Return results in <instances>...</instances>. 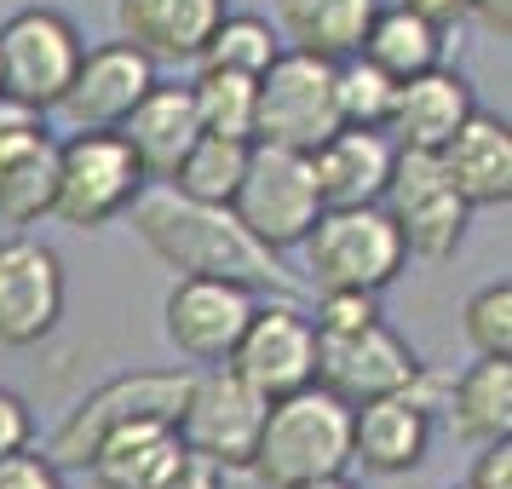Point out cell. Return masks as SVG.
Returning a JSON list of instances; mask_svg holds the SVG:
<instances>
[{
  "instance_id": "6da1fadb",
  "label": "cell",
  "mask_w": 512,
  "mask_h": 489,
  "mask_svg": "<svg viewBox=\"0 0 512 489\" xmlns=\"http://www.w3.org/2000/svg\"><path fill=\"white\" fill-rule=\"evenodd\" d=\"M127 213H133L139 242L162 259L167 271H179V277H225V282L254 288V294L300 300V282L282 271V259L265 242H254V236L236 225L231 208L190 202L173 185H144L139 202Z\"/></svg>"
},
{
  "instance_id": "7a4b0ae2",
  "label": "cell",
  "mask_w": 512,
  "mask_h": 489,
  "mask_svg": "<svg viewBox=\"0 0 512 489\" xmlns=\"http://www.w3.org/2000/svg\"><path fill=\"white\" fill-rule=\"evenodd\" d=\"M351 466V409L317 380L288 397L265 403V426L254 443V472L265 489L300 484V478H323V472H346Z\"/></svg>"
},
{
  "instance_id": "3957f363",
  "label": "cell",
  "mask_w": 512,
  "mask_h": 489,
  "mask_svg": "<svg viewBox=\"0 0 512 489\" xmlns=\"http://www.w3.org/2000/svg\"><path fill=\"white\" fill-rule=\"evenodd\" d=\"M300 248H305V277H311L317 294H334V288L386 294L403 277V265H409V248H403L392 213L380 208V202L323 208Z\"/></svg>"
},
{
  "instance_id": "277c9868",
  "label": "cell",
  "mask_w": 512,
  "mask_h": 489,
  "mask_svg": "<svg viewBox=\"0 0 512 489\" xmlns=\"http://www.w3.org/2000/svg\"><path fill=\"white\" fill-rule=\"evenodd\" d=\"M144 185L150 179L116 127H75L70 139H58V185L47 219L70 231H104L139 202Z\"/></svg>"
},
{
  "instance_id": "5b68a950",
  "label": "cell",
  "mask_w": 512,
  "mask_h": 489,
  "mask_svg": "<svg viewBox=\"0 0 512 489\" xmlns=\"http://www.w3.org/2000/svg\"><path fill=\"white\" fill-rule=\"evenodd\" d=\"M190 374L196 369H127V374H116V380L93 386L70 415L58 420L47 455L58 466H87V455H93L116 426H133V420H179L185 392H190Z\"/></svg>"
},
{
  "instance_id": "8992f818",
  "label": "cell",
  "mask_w": 512,
  "mask_h": 489,
  "mask_svg": "<svg viewBox=\"0 0 512 489\" xmlns=\"http://www.w3.org/2000/svg\"><path fill=\"white\" fill-rule=\"evenodd\" d=\"M231 213H236V225L254 236V242H265L271 254L300 248L305 231L323 213V196H317V179H311L305 150L248 144V167H242V185L231 196Z\"/></svg>"
},
{
  "instance_id": "52a82bcc",
  "label": "cell",
  "mask_w": 512,
  "mask_h": 489,
  "mask_svg": "<svg viewBox=\"0 0 512 489\" xmlns=\"http://www.w3.org/2000/svg\"><path fill=\"white\" fill-rule=\"evenodd\" d=\"M81 29L75 18L52 12V6H24L0 24V98L24 104L35 116H52L75 81L81 64Z\"/></svg>"
},
{
  "instance_id": "ba28073f",
  "label": "cell",
  "mask_w": 512,
  "mask_h": 489,
  "mask_svg": "<svg viewBox=\"0 0 512 489\" xmlns=\"http://www.w3.org/2000/svg\"><path fill=\"white\" fill-rule=\"evenodd\" d=\"M340 127L334 104V64L317 52L282 47L254 81V144L317 150Z\"/></svg>"
},
{
  "instance_id": "9c48e42d",
  "label": "cell",
  "mask_w": 512,
  "mask_h": 489,
  "mask_svg": "<svg viewBox=\"0 0 512 489\" xmlns=\"http://www.w3.org/2000/svg\"><path fill=\"white\" fill-rule=\"evenodd\" d=\"M380 208L392 213L397 236L415 259H449L466 242V225H472L466 196L449 185V173L432 150H397L392 179L380 190Z\"/></svg>"
},
{
  "instance_id": "30bf717a",
  "label": "cell",
  "mask_w": 512,
  "mask_h": 489,
  "mask_svg": "<svg viewBox=\"0 0 512 489\" xmlns=\"http://www.w3.org/2000/svg\"><path fill=\"white\" fill-rule=\"evenodd\" d=\"M420 380H426L420 351L386 317H369V323L340 328V334H317V386L334 392L346 409L369 403V397L409 392Z\"/></svg>"
},
{
  "instance_id": "8fae6325",
  "label": "cell",
  "mask_w": 512,
  "mask_h": 489,
  "mask_svg": "<svg viewBox=\"0 0 512 489\" xmlns=\"http://www.w3.org/2000/svg\"><path fill=\"white\" fill-rule=\"evenodd\" d=\"M173 426H179V443L190 455L225 466V472H248L259 426H265V397L242 374L225 369V363L219 369H196L190 374V392H185V409H179Z\"/></svg>"
},
{
  "instance_id": "7c38bea8",
  "label": "cell",
  "mask_w": 512,
  "mask_h": 489,
  "mask_svg": "<svg viewBox=\"0 0 512 489\" xmlns=\"http://www.w3.org/2000/svg\"><path fill=\"white\" fill-rule=\"evenodd\" d=\"M231 374H242L265 403L271 397H288L317 380V328H311V311L300 300H282V294H265L254 305V317L236 340Z\"/></svg>"
},
{
  "instance_id": "4fadbf2b",
  "label": "cell",
  "mask_w": 512,
  "mask_h": 489,
  "mask_svg": "<svg viewBox=\"0 0 512 489\" xmlns=\"http://www.w3.org/2000/svg\"><path fill=\"white\" fill-rule=\"evenodd\" d=\"M259 300L265 294L242 288V282H225V277H173V288L162 300V328L185 363L219 369V363H231V351Z\"/></svg>"
},
{
  "instance_id": "5bb4252c",
  "label": "cell",
  "mask_w": 512,
  "mask_h": 489,
  "mask_svg": "<svg viewBox=\"0 0 512 489\" xmlns=\"http://www.w3.org/2000/svg\"><path fill=\"white\" fill-rule=\"evenodd\" d=\"M64 259L35 236L0 242V346L29 351L64 323Z\"/></svg>"
},
{
  "instance_id": "9a60e30c",
  "label": "cell",
  "mask_w": 512,
  "mask_h": 489,
  "mask_svg": "<svg viewBox=\"0 0 512 489\" xmlns=\"http://www.w3.org/2000/svg\"><path fill=\"white\" fill-rule=\"evenodd\" d=\"M58 185V139L47 133V116L0 98V219L35 225L52 213Z\"/></svg>"
},
{
  "instance_id": "2e32d148",
  "label": "cell",
  "mask_w": 512,
  "mask_h": 489,
  "mask_svg": "<svg viewBox=\"0 0 512 489\" xmlns=\"http://www.w3.org/2000/svg\"><path fill=\"white\" fill-rule=\"evenodd\" d=\"M432 449V403H426V380L409 392L369 397L351 409V461L374 472V478H403L415 472Z\"/></svg>"
},
{
  "instance_id": "e0dca14e",
  "label": "cell",
  "mask_w": 512,
  "mask_h": 489,
  "mask_svg": "<svg viewBox=\"0 0 512 489\" xmlns=\"http://www.w3.org/2000/svg\"><path fill=\"white\" fill-rule=\"evenodd\" d=\"M150 87H156V58H144L133 41H104V47L81 52L75 81H70V93H64L58 110H64L75 127H121L127 110H133Z\"/></svg>"
},
{
  "instance_id": "ac0fdd59",
  "label": "cell",
  "mask_w": 512,
  "mask_h": 489,
  "mask_svg": "<svg viewBox=\"0 0 512 489\" xmlns=\"http://www.w3.org/2000/svg\"><path fill=\"white\" fill-rule=\"evenodd\" d=\"M478 110L472 98V81L449 64H432V70L397 81V98H392V116H386V139L397 150H432L438 156L449 133L461 127L466 116Z\"/></svg>"
},
{
  "instance_id": "d6986e66",
  "label": "cell",
  "mask_w": 512,
  "mask_h": 489,
  "mask_svg": "<svg viewBox=\"0 0 512 489\" xmlns=\"http://www.w3.org/2000/svg\"><path fill=\"white\" fill-rule=\"evenodd\" d=\"M392 156H397V144L386 139V127H334L317 150H305L323 208L380 202V190L392 179Z\"/></svg>"
},
{
  "instance_id": "ffe728a7",
  "label": "cell",
  "mask_w": 512,
  "mask_h": 489,
  "mask_svg": "<svg viewBox=\"0 0 512 489\" xmlns=\"http://www.w3.org/2000/svg\"><path fill=\"white\" fill-rule=\"evenodd\" d=\"M449 185L466 196V208H507L512 202V121L472 110L438 150Z\"/></svg>"
},
{
  "instance_id": "44dd1931",
  "label": "cell",
  "mask_w": 512,
  "mask_h": 489,
  "mask_svg": "<svg viewBox=\"0 0 512 489\" xmlns=\"http://www.w3.org/2000/svg\"><path fill=\"white\" fill-rule=\"evenodd\" d=\"M225 12L231 0H116L121 41H133L156 64H196Z\"/></svg>"
},
{
  "instance_id": "7402d4cb",
  "label": "cell",
  "mask_w": 512,
  "mask_h": 489,
  "mask_svg": "<svg viewBox=\"0 0 512 489\" xmlns=\"http://www.w3.org/2000/svg\"><path fill=\"white\" fill-rule=\"evenodd\" d=\"M127 150H133V162L144 167V179L150 185H167V173L185 162V150L202 139V121H196V98L190 87H167L162 75H156V87L127 110V121L116 127Z\"/></svg>"
},
{
  "instance_id": "603a6c76",
  "label": "cell",
  "mask_w": 512,
  "mask_h": 489,
  "mask_svg": "<svg viewBox=\"0 0 512 489\" xmlns=\"http://www.w3.org/2000/svg\"><path fill=\"white\" fill-rule=\"evenodd\" d=\"M179 461H185V443L173 420H133L98 443L81 472H93L98 489H162Z\"/></svg>"
},
{
  "instance_id": "cb8c5ba5",
  "label": "cell",
  "mask_w": 512,
  "mask_h": 489,
  "mask_svg": "<svg viewBox=\"0 0 512 489\" xmlns=\"http://www.w3.org/2000/svg\"><path fill=\"white\" fill-rule=\"evenodd\" d=\"M443 420L461 443L512 438V357H478L443 386Z\"/></svg>"
},
{
  "instance_id": "d4e9b609",
  "label": "cell",
  "mask_w": 512,
  "mask_h": 489,
  "mask_svg": "<svg viewBox=\"0 0 512 489\" xmlns=\"http://www.w3.org/2000/svg\"><path fill=\"white\" fill-rule=\"evenodd\" d=\"M386 0H277V18H282V41L300 52H317L328 64H340L363 47L374 12Z\"/></svg>"
},
{
  "instance_id": "484cf974",
  "label": "cell",
  "mask_w": 512,
  "mask_h": 489,
  "mask_svg": "<svg viewBox=\"0 0 512 489\" xmlns=\"http://www.w3.org/2000/svg\"><path fill=\"white\" fill-rule=\"evenodd\" d=\"M357 52L369 58L374 70H386L392 81H409V75L443 64V29L426 24L420 12H409L397 0V6H380L374 12V24H369V35H363Z\"/></svg>"
},
{
  "instance_id": "4316f807",
  "label": "cell",
  "mask_w": 512,
  "mask_h": 489,
  "mask_svg": "<svg viewBox=\"0 0 512 489\" xmlns=\"http://www.w3.org/2000/svg\"><path fill=\"white\" fill-rule=\"evenodd\" d=\"M242 167H248V144L242 139H202L185 150V162L167 173V185L190 196V202H213V208H231L236 185H242Z\"/></svg>"
},
{
  "instance_id": "83f0119b",
  "label": "cell",
  "mask_w": 512,
  "mask_h": 489,
  "mask_svg": "<svg viewBox=\"0 0 512 489\" xmlns=\"http://www.w3.org/2000/svg\"><path fill=\"white\" fill-rule=\"evenodd\" d=\"M254 81H259V75L196 70L190 98H196V121H202V133L254 144Z\"/></svg>"
},
{
  "instance_id": "f1b7e54d",
  "label": "cell",
  "mask_w": 512,
  "mask_h": 489,
  "mask_svg": "<svg viewBox=\"0 0 512 489\" xmlns=\"http://www.w3.org/2000/svg\"><path fill=\"white\" fill-rule=\"evenodd\" d=\"M282 52V35L254 12H225L208 47L196 52V70H231V75H259Z\"/></svg>"
},
{
  "instance_id": "f546056e",
  "label": "cell",
  "mask_w": 512,
  "mask_h": 489,
  "mask_svg": "<svg viewBox=\"0 0 512 489\" xmlns=\"http://www.w3.org/2000/svg\"><path fill=\"white\" fill-rule=\"evenodd\" d=\"M397 81L386 70H374L363 52H351L334 64V104H340V127H386L392 116Z\"/></svg>"
},
{
  "instance_id": "4dcf8cb0",
  "label": "cell",
  "mask_w": 512,
  "mask_h": 489,
  "mask_svg": "<svg viewBox=\"0 0 512 489\" xmlns=\"http://www.w3.org/2000/svg\"><path fill=\"white\" fill-rule=\"evenodd\" d=\"M461 328L478 357H512V282L501 277V282H489V288H478L466 300Z\"/></svg>"
},
{
  "instance_id": "1f68e13d",
  "label": "cell",
  "mask_w": 512,
  "mask_h": 489,
  "mask_svg": "<svg viewBox=\"0 0 512 489\" xmlns=\"http://www.w3.org/2000/svg\"><path fill=\"white\" fill-rule=\"evenodd\" d=\"M0 489H64V466L47 449H12L0 455Z\"/></svg>"
},
{
  "instance_id": "d6a6232c",
  "label": "cell",
  "mask_w": 512,
  "mask_h": 489,
  "mask_svg": "<svg viewBox=\"0 0 512 489\" xmlns=\"http://www.w3.org/2000/svg\"><path fill=\"white\" fill-rule=\"evenodd\" d=\"M466 489H512V438L478 443V461H472Z\"/></svg>"
},
{
  "instance_id": "836d02e7",
  "label": "cell",
  "mask_w": 512,
  "mask_h": 489,
  "mask_svg": "<svg viewBox=\"0 0 512 489\" xmlns=\"http://www.w3.org/2000/svg\"><path fill=\"white\" fill-rule=\"evenodd\" d=\"M29 438H35V415H29V403L18 392H6V386H0V455L24 449Z\"/></svg>"
},
{
  "instance_id": "e575fe53",
  "label": "cell",
  "mask_w": 512,
  "mask_h": 489,
  "mask_svg": "<svg viewBox=\"0 0 512 489\" xmlns=\"http://www.w3.org/2000/svg\"><path fill=\"white\" fill-rule=\"evenodd\" d=\"M162 489H225V466H213V461H202V455L185 449V461L167 472Z\"/></svg>"
},
{
  "instance_id": "d590c367",
  "label": "cell",
  "mask_w": 512,
  "mask_h": 489,
  "mask_svg": "<svg viewBox=\"0 0 512 489\" xmlns=\"http://www.w3.org/2000/svg\"><path fill=\"white\" fill-rule=\"evenodd\" d=\"M466 18H478L484 35L507 41V35H512V0H466Z\"/></svg>"
},
{
  "instance_id": "8d00e7d4",
  "label": "cell",
  "mask_w": 512,
  "mask_h": 489,
  "mask_svg": "<svg viewBox=\"0 0 512 489\" xmlns=\"http://www.w3.org/2000/svg\"><path fill=\"white\" fill-rule=\"evenodd\" d=\"M409 12H420L426 24H438V29H455L466 18V0H403Z\"/></svg>"
},
{
  "instance_id": "74e56055",
  "label": "cell",
  "mask_w": 512,
  "mask_h": 489,
  "mask_svg": "<svg viewBox=\"0 0 512 489\" xmlns=\"http://www.w3.org/2000/svg\"><path fill=\"white\" fill-rule=\"evenodd\" d=\"M282 489H357L346 472H323V478H300V484H282Z\"/></svg>"
},
{
  "instance_id": "f35d334b",
  "label": "cell",
  "mask_w": 512,
  "mask_h": 489,
  "mask_svg": "<svg viewBox=\"0 0 512 489\" xmlns=\"http://www.w3.org/2000/svg\"><path fill=\"white\" fill-rule=\"evenodd\" d=\"M461 489H466V484H461Z\"/></svg>"
}]
</instances>
